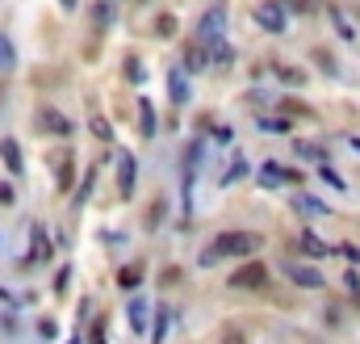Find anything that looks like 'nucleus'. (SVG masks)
Instances as JSON below:
<instances>
[{"mask_svg":"<svg viewBox=\"0 0 360 344\" xmlns=\"http://www.w3.org/2000/svg\"><path fill=\"white\" fill-rule=\"evenodd\" d=\"M331 21H335V30H339V34H343V38H348V42H352V26H348V21H343V17H339V13H331Z\"/></svg>","mask_w":360,"mask_h":344,"instance_id":"b1692460","label":"nucleus"},{"mask_svg":"<svg viewBox=\"0 0 360 344\" xmlns=\"http://www.w3.org/2000/svg\"><path fill=\"white\" fill-rule=\"evenodd\" d=\"M138 114H142V118H138V126H142V134H156V110H151V105H142Z\"/></svg>","mask_w":360,"mask_h":344,"instance_id":"a211bd4d","label":"nucleus"},{"mask_svg":"<svg viewBox=\"0 0 360 344\" xmlns=\"http://www.w3.org/2000/svg\"><path fill=\"white\" fill-rule=\"evenodd\" d=\"M281 181H285V168H281V164H264V168H260V185H268V189H277Z\"/></svg>","mask_w":360,"mask_h":344,"instance_id":"ddd939ff","label":"nucleus"},{"mask_svg":"<svg viewBox=\"0 0 360 344\" xmlns=\"http://www.w3.org/2000/svg\"><path fill=\"white\" fill-rule=\"evenodd\" d=\"M184 63H189V72H201L205 63H210V59H205V46H189V55H184Z\"/></svg>","mask_w":360,"mask_h":344,"instance_id":"f3484780","label":"nucleus"},{"mask_svg":"<svg viewBox=\"0 0 360 344\" xmlns=\"http://www.w3.org/2000/svg\"><path fill=\"white\" fill-rule=\"evenodd\" d=\"M255 21H260L268 34H281V30H285V5L268 0V5H260V9H255Z\"/></svg>","mask_w":360,"mask_h":344,"instance_id":"39448f33","label":"nucleus"},{"mask_svg":"<svg viewBox=\"0 0 360 344\" xmlns=\"http://www.w3.org/2000/svg\"><path fill=\"white\" fill-rule=\"evenodd\" d=\"M138 277H142V269H138V265H126V269H122V277H118V281H122V285H126V290H134V285H138Z\"/></svg>","mask_w":360,"mask_h":344,"instance_id":"6ab92c4d","label":"nucleus"},{"mask_svg":"<svg viewBox=\"0 0 360 344\" xmlns=\"http://www.w3.org/2000/svg\"><path fill=\"white\" fill-rule=\"evenodd\" d=\"M42 130H50V134H72V122H67L59 110H42Z\"/></svg>","mask_w":360,"mask_h":344,"instance_id":"1a4fd4ad","label":"nucleus"},{"mask_svg":"<svg viewBox=\"0 0 360 344\" xmlns=\"http://www.w3.org/2000/svg\"><path fill=\"white\" fill-rule=\"evenodd\" d=\"M0 160H5V168H9L13 176H17V172L25 168V164H21V147H17L13 139H5V143H0Z\"/></svg>","mask_w":360,"mask_h":344,"instance_id":"6e6552de","label":"nucleus"},{"mask_svg":"<svg viewBox=\"0 0 360 344\" xmlns=\"http://www.w3.org/2000/svg\"><path fill=\"white\" fill-rule=\"evenodd\" d=\"M9 198H13V189H9V185H0V202H9Z\"/></svg>","mask_w":360,"mask_h":344,"instance_id":"7c9ffc66","label":"nucleus"},{"mask_svg":"<svg viewBox=\"0 0 360 344\" xmlns=\"http://www.w3.org/2000/svg\"><path fill=\"white\" fill-rule=\"evenodd\" d=\"M222 344H243V336H239V332H235V327H231V332H226V336H222Z\"/></svg>","mask_w":360,"mask_h":344,"instance_id":"c85d7f7f","label":"nucleus"},{"mask_svg":"<svg viewBox=\"0 0 360 344\" xmlns=\"http://www.w3.org/2000/svg\"><path fill=\"white\" fill-rule=\"evenodd\" d=\"M348 147H356V152H360V139H348Z\"/></svg>","mask_w":360,"mask_h":344,"instance_id":"2f4dec72","label":"nucleus"},{"mask_svg":"<svg viewBox=\"0 0 360 344\" xmlns=\"http://www.w3.org/2000/svg\"><path fill=\"white\" fill-rule=\"evenodd\" d=\"M130 327H134V332H147V303H142V299L130 303Z\"/></svg>","mask_w":360,"mask_h":344,"instance_id":"4468645a","label":"nucleus"},{"mask_svg":"<svg viewBox=\"0 0 360 344\" xmlns=\"http://www.w3.org/2000/svg\"><path fill=\"white\" fill-rule=\"evenodd\" d=\"M343 285H348V294H352V299L360 303V277H356V273H348V277H343Z\"/></svg>","mask_w":360,"mask_h":344,"instance_id":"5701e85b","label":"nucleus"},{"mask_svg":"<svg viewBox=\"0 0 360 344\" xmlns=\"http://www.w3.org/2000/svg\"><path fill=\"white\" fill-rule=\"evenodd\" d=\"M168 80H172V101H176V105H184V101H189V80H184V72L176 68Z\"/></svg>","mask_w":360,"mask_h":344,"instance_id":"9b49d317","label":"nucleus"},{"mask_svg":"<svg viewBox=\"0 0 360 344\" xmlns=\"http://www.w3.org/2000/svg\"><path fill=\"white\" fill-rule=\"evenodd\" d=\"M301 252H306V256H327L331 248H327V243H323L319 235H310V231H306V235H301Z\"/></svg>","mask_w":360,"mask_h":344,"instance_id":"f8f14e48","label":"nucleus"},{"mask_svg":"<svg viewBox=\"0 0 360 344\" xmlns=\"http://www.w3.org/2000/svg\"><path fill=\"white\" fill-rule=\"evenodd\" d=\"M13 63H17V51H13V42L0 34V72H9Z\"/></svg>","mask_w":360,"mask_h":344,"instance_id":"2eb2a0df","label":"nucleus"},{"mask_svg":"<svg viewBox=\"0 0 360 344\" xmlns=\"http://www.w3.org/2000/svg\"><path fill=\"white\" fill-rule=\"evenodd\" d=\"M281 76H285V84H301V72L297 68H281Z\"/></svg>","mask_w":360,"mask_h":344,"instance_id":"393cba45","label":"nucleus"},{"mask_svg":"<svg viewBox=\"0 0 360 344\" xmlns=\"http://www.w3.org/2000/svg\"><path fill=\"white\" fill-rule=\"evenodd\" d=\"M210 248H214V252H205V256H201L205 265H214L218 256H247V252L260 248V239H255L251 231H222V235H214Z\"/></svg>","mask_w":360,"mask_h":344,"instance_id":"f257e3e1","label":"nucleus"},{"mask_svg":"<svg viewBox=\"0 0 360 344\" xmlns=\"http://www.w3.org/2000/svg\"><path fill=\"white\" fill-rule=\"evenodd\" d=\"M297 156L301 160H315V164H327V152H323V147H315V143H297Z\"/></svg>","mask_w":360,"mask_h":344,"instance_id":"dca6fc26","label":"nucleus"},{"mask_svg":"<svg viewBox=\"0 0 360 344\" xmlns=\"http://www.w3.org/2000/svg\"><path fill=\"white\" fill-rule=\"evenodd\" d=\"M264 281H268V269H264L260 261H251V265H243V269H239V273L231 277V285H235V290H260Z\"/></svg>","mask_w":360,"mask_h":344,"instance_id":"20e7f679","label":"nucleus"},{"mask_svg":"<svg viewBox=\"0 0 360 344\" xmlns=\"http://www.w3.org/2000/svg\"><path fill=\"white\" fill-rule=\"evenodd\" d=\"M63 9H76V0H63Z\"/></svg>","mask_w":360,"mask_h":344,"instance_id":"473e14b6","label":"nucleus"},{"mask_svg":"<svg viewBox=\"0 0 360 344\" xmlns=\"http://www.w3.org/2000/svg\"><path fill=\"white\" fill-rule=\"evenodd\" d=\"M243 172H247V164H243V160H235V164H231V172H226V181H222V185H235V181H239V176H243Z\"/></svg>","mask_w":360,"mask_h":344,"instance_id":"4be33fe9","label":"nucleus"},{"mask_svg":"<svg viewBox=\"0 0 360 344\" xmlns=\"http://www.w3.org/2000/svg\"><path fill=\"white\" fill-rule=\"evenodd\" d=\"M92 344H105V323H100V319L92 323Z\"/></svg>","mask_w":360,"mask_h":344,"instance_id":"bb28decb","label":"nucleus"},{"mask_svg":"<svg viewBox=\"0 0 360 344\" xmlns=\"http://www.w3.org/2000/svg\"><path fill=\"white\" fill-rule=\"evenodd\" d=\"M281 273H285V277H293V281H297V285H306V290H319V285H323V273H319L315 265H301V261H285V265H281Z\"/></svg>","mask_w":360,"mask_h":344,"instance_id":"7ed1b4c3","label":"nucleus"},{"mask_svg":"<svg viewBox=\"0 0 360 344\" xmlns=\"http://www.w3.org/2000/svg\"><path fill=\"white\" fill-rule=\"evenodd\" d=\"M339 252H343V256H352V261H360V248H352V243H343Z\"/></svg>","mask_w":360,"mask_h":344,"instance_id":"c756f323","label":"nucleus"},{"mask_svg":"<svg viewBox=\"0 0 360 344\" xmlns=\"http://www.w3.org/2000/svg\"><path fill=\"white\" fill-rule=\"evenodd\" d=\"M46 252H50V243L42 239V227H34V261H38V256H46Z\"/></svg>","mask_w":360,"mask_h":344,"instance_id":"aec40b11","label":"nucleus"},{"mask_svg":"<svg viewBox=\"0 0 360 344\" xmlns=\"http://www.w3.org/2000/svg\"><path fill=\"white\" fill-rule=\"evenodd\" d=\"M114 160H118V193H122V198H130V193H134V181H138L134 156L126 152V147H118V152H114Z\"/></svg>","mask_w":360,"mask_h":344,"instance_id":"f03ea898","label":"nucleus"},{"mask_svg":"<svg viewBox=\"0 0 360 344\" xmlns=\"http://www.w3.org/2000/svg\"><path fill=\"white\" fill-rule=\"evenodd\" d=\"M67 344H84V340H80V336H72V340H67Z\"/></svg>","mask_w":360,"mask_h":344,"instance_id":"72a5a7b5","label":"nucleus"},{"mask_svg":"<svg viewBox=\"0 0 360 344\" xmlns=\"http://www.w3.org/2000/svg\"><path fill=\"white\" fill-rule=\"evenodd\" d=\"M293 210L306 214V219H323V214H327V206H323L319 198H310V193H297V198H293Z\"/></svg>","mask_w":360,"mask_h":344,"instance_id":"0eeeda50","label":"nucleus"},{"mask_svg":"<svg viewBox=\"0 0 360 344\" xmlns=\"http://www.w3.org/2000/svg\"><path fill=\"white\" fill-rule=\"evenodd\" d=\"M201 38H222V30H226V5H214L210 13L201 17Z\"/></svg>","mask_w":360,"mask_h":344,"instance_id":"423d86ee","label":"nucleus"},{"mask_svg":"<svg viewBox=\"0 0 360 344\" xmlns=\"http://www.w3.org/2000/svg\"><path fill=\"white\" fill-rule=\"evenodd\" d=\"M323 181H327V185H331V189H343V181H339V176H335V172H331V168H327V164H323Z\"/></svg>","mask_w":360,"mask_h":344,"instance_id":"a878e982","label":"nucleus"},{"mask_svg":"<svg viewBox=\"0 0 360 344\" xmlns=\"http://www.w3.org/2000/svg\"><path fill=\"white\" fill-rule=\"evenodd\" d=\"M92 134H96V139H114V130H109L105 118H92Z\"/></svg>","mask_w":360,"mask_h":344,"instance_id":"412c9836","label":"nucleus"},{"mask_svg":"<svg viewBox=\"0 0 360 344\" xmlns=\"http://www.w3.org/2000/svg\"><path fill=\"white\" fill-rule=\"evenodd\" d=\"M67 281H72V273H67V269H59V277H55V290L63 294V290H67Z\"/></svg>","mask_w":360,"mask_h":344,"instance_id":"cd10ccee","label":"nucleus"},{"mask_svg":"<svg viewBox=\"0 0 360 344\" xmlns=\"http://www.w3.org/2000/svg\"><path fill=\"white\" fill-rule=\"evenodd\" d=\"M168 323H172V307H156V336H151V344H164Z\"/></svg>","mask_w":360,"mask_h":344,"instance_id":"9d476101","label":"nucleus"}]
</instances>
